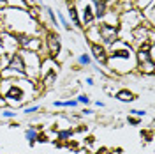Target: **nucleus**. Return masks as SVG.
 Returning <instances> with one entry per match:
<instances>
[{
	"mask_svg": "<svg viewBox=\"0 0 155 154\" xmlns=\"http://www.w3.org/2000/svg\"><path fill=\"white\" fill-rule=\"evenodd\" d=\"M69 2H74V4H76V2H78V0H69Z\"/></svg>",
	"mask_w": 155,
	"mask_h": 154,
	"instance_id": "f704fd0d",
	"label": "nucleus"
},
{
	"mask_svg": "<svg viewBox=\"0 0 155 154\" xmlns=\"http://www.w3.org/2000/svg\"><path fill=\"white\" fill-rule=\"evenodd\" d=\"M42 23L34 19L28 14V11L21 9H0V32L9 34H27V36H37L42 37L44 32Z\"/></svg>",
	"mask_w": 155,
	"mask_h": 154,
	"instance_id": "f257e3e1",
	"label": "nucleus"
},
{
	"mask_svg": "<svg viewBox=\"0 0 155 154\" xmlns=\"http://www.w3.org/2000/svg\"><path fill=\"white\" fill-rule=\"evenodd\" d=\"M76 101L79 103V105H83V106H88L90 103H92V99H90L88 94H79V96L76 97Z\"/></svg>",
	"mask_w": 155,
	"mask_h": 154,
	"instance_id": "393cba45",
	"label": "nucleus"
},
{
	"mask_svg": "<svg viewBox=\"0 0 155 154\" xmlns=\"http://www.w3.org/2000/svg\"><path fill=\"white\" fill-rule=\"evenodd\" d=\"M85 82H87V85H94V78H92V76H88Z\"/></svg>",
	"mask_w": 155,
	"mask_h": 154,
	"instance_id": "7c9ffc66",
	"label": "nucleus"
},
{
	"mask_svg": "<svg viewBox=\"0 0 155 154\" xmlns=\"http://www.w3.org/2000/svg\"><path fill=\"white\" fill-rule=\"evenodd\" d=\"M136 69H137L143 76H152V75L155 73V62L148 60V62H143V64H137Z\"/></svg>",
	"mask_w": 155,
	"mask_h": 154,
	"instance_id": "4468645a",
	"label": "nucleus"
},
{
	"mask_svg": "<svg viewBox=\"0 0 155 154\" xmlns=\"http://www.w3.org/2000/svg\"><path fill=\"white\" fill-rule=\"evenodd\" d=\"M92 62H94V60L90 57V53H81V55H78V66H79V68H87Z\"/></svg>",
	"mask_w": 155,
	"mask_h": 154,
	"instance_id": "4be33fe9",
	"label": "nucleus"
},
{
	"mask_svg": "<svg viewBox=\"0 0 155 154\" xmlns=\"http://www.w3.org/2000/svg\"><path fill=\"white\" fill-rule=\"evenodd\" d=\"M18 53L21 55L23 64H25V76L28 78V80H32V82H37L41 62H42L41 55L35 53V51H25V50H18Z\"/></svg>",
	"mask_w": 155,
	"mask_h": 154,
	"instance_id": "7ed1b4c3",
	"label": "nucleus"
},
{
	"mask_svg": "<svg viewBox=\"0 0 155 154\" xmlns=\"http://www.w3.org/2000/svg\"><path fill=\"white\" fill-rule=\"evenodd\" d=\"M5 2H7V0H0V9H5V7H7Z\"/></svg>",
	"mask_w": 155,
	"mask_h": 154,
	"instance_id": "2f4dec72",
	"label": "nucleus"
},
{
	"mask_svg": "<svg viewBox=\"0 0 155 154\" xmlns=\"http://www.w3.org/2000/svg\"><path fill=\"white\" fill-rule=\"evenodd\" d=\"M14 36H16V39H18L19 50L41 53V50H42V37H37V36H27V34H14Z\"/></svg>",
	"mask_w": 155,
	"mask_h": 154,
	"instance_id": "20e7f679",
	"label": "nucleus"
},
{
	"mask_svg": "<svg viewBox=\"0 0 155 154\" xmlns=\"http://www.w3.org/2000/svg\"><path fill=\"white\" fill-rule=\"evenodd\" d=\"M16 114H18V112H14V110H11V108H5V110L2 112V117H4V119H16Z\"/></svg>",
	"mask_w": 155,
	"mask_h": 154,
	"instance_id": "bb28decb",
	"label": "nucleus"
},
{
	"mask_svg": "<svg viewBox=\"0 0 155 154\" xmlns=\"http://www.w3.org/2000/svg\"><path fill=\"white\" fill-rule=\"evenodd\" d=\"M9 9H21V11H28V2L27 0H7L5 2Z\"/></svg>",
	"mask_w": 155,
	"mask_h": 154,
	"instance_id": "6ab92c4d",
	"label": "nucleus"
},
{
	"mask_svg": "<svg viewBox=\"0 0 155 154\" xmlns=\"http://www.w3.org/2000/svg\"><path fill=\"white\" fill-rule=\"evenodd\" d=\"M90 4H92V7H94V18H95V21L99 23L101 19L104 18V14L107 12L109 5H107V2H102V0H90Z\"/></svg>",
	"mask_w": 155,
	"mask_h": 154,
	"instance_id": "9d476101",
	"label": "nucleus"
},
{
	"mask_svg": "<svg viewBox=\"0 0 155 154\" xmlns=\"http://www.w3.org/2000/svg\"><path fill=\"white\" fill-rule=\"evenodd\" d=\"M27 2H28V5H35L37 4V0H27Z\"/></svg>",
	"mask_w": 155,
	"mask_h": 154,
	"instance_id": "72a5a7b5",
	"label": "nucleus"
},
{
	"mask_svg": "<svg viewBox=\"0 0 155 154\" xmlns=\"http://www.w3.org/2000/svg\"><path fill=\"white\" fill-rule=\"evenodd\" d=\"M39 133H41V131L37 129V126H28V128L25 129V140H27L30 145H34L35 142H37Z\"/></svg>",
	"mask_w": 155,
	"mask_h": 154,
	"instance_id": "2eb2a0df",
	"label": "nucleus"
},
{
	"mask_svg": "<svg viewBox=\"0 0 155 154\" xmlns=\"http://www.w3.org/2000/svg\"><path fill=\"white\" fill-rule=\"evenodd\" d=\"M41 9L46 12V18L51 21V25H53V29H58L60 25H58V19H57V14H55V9L51 7V5H42Z\"/></svg>",
	"mask_w": 155,
	"mask_h": 154,
	"instance_id": "a211bd4d",
	"label": "nucleus"
},
{
	"mask_svg": "<svg viewBox=\"0 0 155 154\" xmlns=\"http://www.w3.org/2000/svg\"><path fill=\"white\" fill-rule=\"evenodd\" d=\"M79 105L76 99H67V101H60V99H57V101H53V106L55 108H76V106Z\"/></svg>",
	"mask_w": 155,
	"mask_h": 154,
	"instance_id": "aec40b11",
	"label": "nucleus"
},
{
	"mask_svg": "<svg viewBox=\"0 0 155 154\" xmlns=\"http://www.w3.org/2000/svg\"><path fill=\"white\" fill-rule=\"evenodd\" d=\"M94 105H95L97 108H104V106H106V105H104V103H102V101H101V99H99V101H95Z\"/></svg>",
	"mask_w": 155,
	"mask_h": 154,
	"instance_id": "c756f323",
	"label": "nucleus"
},
{
	"mask_svg": "<svg viewBox=\"0 0 155 154\" xmlns=\"http://www.w3.org/2000/svg\"><path fill=\"white\" fill-rule=\"evenodd\" d=\"M67 19L71 23V27H76V29H83L81 25V19H79V12L74 2H69L67 4Z\"/></svg>",
	"mask_w": 155,
	"mask_h": 154,
	"instance_id": "1a4fd4ad",
	"label": "nucleus"
},
{
	"mask_svg": "<svg viewBox=\"0 0 155 154\" xmlns=\"http://www.w3.org/2000/svg\"><path fill=\"white\" fill-rule=\"evenodd\" d=\"M0 97H2V96H0Z\"/></svg>",
	"mask_w": 155,
	"mask_h": 154,
	"instance_id": "4c0bfd02",
	"label": "nucleus"
},
{
	"mask_svg": "<svg viewBox=\"0 0 155 154\" xmlns=\"http://www.w3.org/2000/svg\"><path fill=\"white\" fill-rule=\"evenodd\" d=\"M9 60H11L9 53H2V55H0V71H2V69H5L7 66H9Z\"/></svg>",
	"mask_w": 155,
	"mask_h": 154,
	"instance_id": "b1692460",
	"label": "nucleus"
},
{
	"mask_svg": "<svg viewBox=\"0 0 155 154\" xmlns=\"http://www.w3.org/2000/svg\"><path fill=\"white\" fill-rule=\"evenodd\" d=\"M0 106H7V103H5V99H4V97H0Z\"/></svg>",
	"mask_w": 155,
	"mask_h": 154,
	"instance_id": "473e14b6",
	"label": "nucleus"
},
{
	"mask_svg": "<svg viewBox=\"0 0 155 154\" xmlns=\"http://www.w3.org/2000/svg\"><path fill=\"white\" fill-rule=\"evenodd\" d=\"M85 37H87L88 43H101V34H99V25L97 23H94V25H90V27L85 29Z\"/></svg>",
	"mask_w": 155,
	"mask_h": 154,
	"instance_id": "f8f14e48",
	"label": "nucleus"
},
{
	"mask_svg": "<svg viewBox=\"0 0 155 154\" xmlns=\"http://www.w3.org/2000/svg\"><path fill=\"white\" fill-rule=\"evenodd\" d=\"M141 16H143V21H145L148 27H153L155 25V19H153V0H150V4H148L146 7H143Z\"/></svg>",
	"mask_w": 155,
	"mask_h": 154,
	"instance_id": "ddd939ff",
	"label": "nucleus"
},
{
	"mask_svg": "<svg viewBox=\"0 0 155 154\" xmlns=\"http://www.w3.org/2000/svg\"><path fill=\"white\" fill-rule=\"evenodd\" d=\"M72 135H74V131L71 128H67V129H57L55 131V140H58V142H69L72 138Z\"/></svg>",
	"mask_w": 155,
	"mask_h": 154,
	"instance_id": "f3484780",
	"label": "nucleus"
},
{
	"mask_svg": "<svg viewBox=\"0 0 155 154\" xmlns=\"http://www.w3.org/2000/svg\"><path fill=\"white\" fill-rule=\"evenodd\" d=\"M7 69H11V71H16V73H23V75H25V64H23V58H21V55H19L18 51L11 55V60H9V66H7Z\"/></svg>",
	"mask_w": 155,
	"mask_h": 154,
	"instance_id": "9b49d317",
	"label": "nucleus"
},
{
	"mask_svg": "<svg viewBox=\"0 0 155 154\" xmlns=\"http://www.w3.org/2000/svg\"><path fill=\"white\" fill-rule=\"evenodd\" d=\"M0 80H2V76H0Z\"/></svg>",
	"mask_w": 155,
	"mask_h": 154,
	"instance_id": "e433bc0d",
	"label": "nucleus"
},
{
	"mask_svg": "<svg viewBox=\"0 0 155 154\" xmlns=\"http://www.w3.org/2000/svg\"><path fill=\"white\" fill-rule=\"evenodd\" d=\"M90 57L92 60H95L99 64H106V58H107V50L104 44L101 43H90Z\"/></svg>",
	"mask_w": 155,
	"mask_h": 154,
	"instance_id": "6e6552de",
	"label": "nucleus"
},
{
	"mask_svg": "<svg viewBox=\"0 0 155 154\" xmlns=\"http://www.w3.org/2000/svg\"><path fill=\"white\" fill-rule=\"evenodd\" d=\"M129 114L132 117H137V119H143V117L146 115L145 110H137V108H132V110H129Z\"/></svg>",
	"mask_w": 155,
	"mask_h": 154,
	"instance_id": "a878e982",
	"label": "nucleus"
},
{
	"mask_svg": "<svg viewBox=\"0 0 155 154\" xmlns=\"http://www.w3.org/2000/svg\"><path fill=\"white\" fill-rule=\"evenodd\" d=\"M129 122H130V124L132 126H137V124H141V119H137V117H129Z\"/></svg>",
	"mask_w": 155,
	"mask_h": 154,
	"instance_id": "cd10ccee",
	"label": "nucleus"
},
{
	"mask_svg": "<svg viewBox=\"0 0 155 154\" xmlns=\"http://www.w3.org/2000/svg\"><path fill=\"white\" fill-rule=\"evenodd\" d=\"M81 114H83V115H92V114H94V110H90V108H87V106H85Z\"/></svg>",
	"mask_w": 155,
	"mask_h": 154,
	"instance_id": "c85d7f7f",
	"label": "nucleus"
},
{
	"mask_svg": "<svg viewBox=\"0 0 155 154\" xmlns=\"http://www.w3.org/2000/svg\"><path fill=\"white\" fill-rule=\"evenodd\" d=\"M115 97L120 101V103H132L136 99V96L130 92V90H127V89H122V90H118L115 94Z\"/></svg>",
	"mask_w": 155,
	"mask_h": 154,
	"instance_id": "dca6fc26",
	"label": "nucleus"
},
{
	"mask_svg": "<svg viewBox=\"0 0 155 154\" xmlns=\"http://www.w3.org/2000/svg\"><path fill=\"white\" fill-rule=\"evenodd\" d=\"M99 25V34H101V43L104 46H109L113 44L115 41H118V27H113V25H106V23H97Z\"/></svg>",
	"mask_w": 155,
	"mask_h": 154,
	"instance_id": "423d86ee",
	"label": "nucleus"
},
{
	"mask_svg": "<svg viewBox=\"0 0 155 154\" xmlns=\"http://www.w3.org/2000/svg\"><path fill=\"white\" fill-rule=\"evenodd\" d=\"M76 7H78V12H79V19H81L83 29H87L90 25L97 23L95 18H94V7H92L90 0H78Z\"/></svg>",
	"mask_w": 155,
	"mask_h": 154,
	"instance_id": "39448f33",
	"label": "nucleus"
},
{
	"mask_svg": "<svg viewBox=\"0 0 155 154\" xmlns=\"http://www.w3.org/2000/svg\"><path fill=\"white\" fill-rule=\"evenodd\" d=\"M39 110H41L39 105H30V106H25V108H23V114H25V115H34V114H37Z\"/></svg>",
	"mask_w": 155,
	"mask_h": 154,
	"instance_id": "5701e85b",
	"label": "nucleus"
},
{
	"mask_svg": "<svg viewBox=\"0 0 155 154\" xmlns=\"http://www.w3.org/2000/svg\"><path fill=\"white\" fill-rule=\"evenodd\" d=\"M102 2H107V0H102Z\"/></svg>",
	"mask_w": 155,
	"mask_h": 154,
	"instance_id": "c9c22d12",
	"label": "nucleus"
},
{
	"mask_svg": "<svg viewBox=\"0 0 155 154\" xmlns=\"http://www.w3.org/2000/svg\"><path fill=\"white\" fill-rule=\"evenodd\" d=\"M0 44H2V50H4V53H16L19 50L18 46V39L14 34H9V32H0Z\"/></svg>",
	"mask_w": 155,
	"mask_h": 154,
	"instance_id": "0eeeda50",
	"label": "nucleus"
},
{
	"mask_svg": "<svg viewBox=\"0 0 155 154\" xmlns=\"http://www.w3.org/2000/svg\"><path fill=\"white\" fill-rule=\"evenodd\" d=\"M55 14H57V19H58V25L60 27H64L65 30H71L72 27H71V23H69L67 16L64 14V12H60V11H55Z\"/></svg>",
	"mask_w": 155,
	"mask_h": 154,
	"instance_id": "412c9836",
	"label": "nucleus"
},
{
	"mask_svg": "<svg viewBox=\"0 0 155 154\" xmlns=\"http://www.w3.org/2000/svg\"><path fill=\"white\" fill-rule=\"evenodd\" d=\"M106 50H107V58L104 66H107L115 75H125V73H132L136 69L137 62H136L134 50L127 43L118 39L113 44H109Z\"/></svg>",
	"mask_w": 155,
	"mask_h": 154,
	"instance_id": "f03ea898",
	"label": "nucleus"
}]
</instances>
